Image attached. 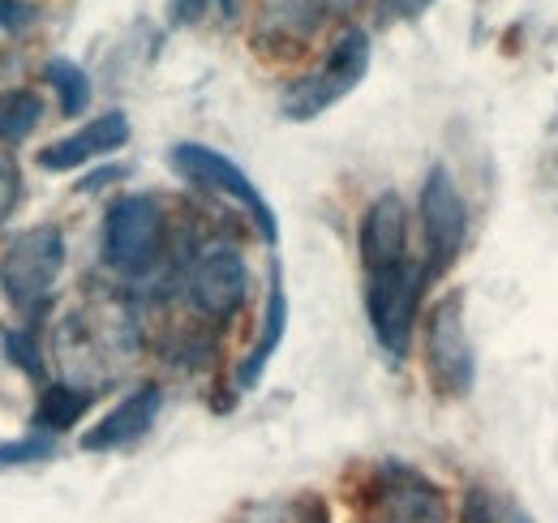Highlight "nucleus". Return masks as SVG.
<instances>
[{
  "instance_id": "f257e3e1",
  "label": "nucleus",
  "mask_w": 558,
  "mask_h": 523,
  "mask_svg": "<svg viewBox=\"0 0 558 523\" xmlns=\"http://www.w3.org/2000/svg\"><path fill=\"white\" fill-rule=\"evenodd\" d=\"M61 270H65V236L57 223H35V228H22L9 245H4V258H0V288L4 296L35 314L48 305V296L57 292L61 283Z\"/></svg>"
},
{
  "instance_id": "f03ea898",
  "label": "nucleus",
  "mask_w": 558,
  "mask_h": 523,
  "mask_svg": "<svg viewBox=\"0 0 558 523\" xmlns=\"http://www.w3.org/2000/svg\"><path fill=\"white\" fill-rule=\"evenodd\" d=\"M365 69H369V35L352 26V31H344L336 39V48L327 52L323 65L314 69V73H305V77H296L283 90L279 112L288 121H314V117H323L331 104H340L349 90L361 86Z\"/></svg>"
},
{
  "instance_id": "7ed1b4c3",
  "label": "nucleus",
  "mask_w": 558,
  "mask_h": 523,
  "mask_svg": "<svg viewBox=\"0 0 558 523\" xmlns=\"http://www.w3.org/2000/svg\"><path fill=\"white\" fill-rule=\"evenodd\" d=\"M421 292H425V266L400 262V266H387V270H369L365 314H369V327L378 335V343L396 361L409 352L413 323H417L421 309Z\"/></svg>"
},
{
  "instance_id": "20e7f679",
  "label": "nucleus",
  "mask_w": 558,
  "mask_h": 523,
  "mask_svg": "<svg viewBox=\"0 0 558 523\" xmlns=\"http://www.w3.org/2000/svg\"><path fill=\"white\" fill-rule=\"evenodd\" d=\"M163 250V210L146 194L117 197L104 219V262L121 275L150 270Z\"/></svg>"
},
{
  "instance_id": "39448f33",
  "label": "nucleus",
  "mask_w": 558,
  "mask_h": 523,
  "mask_svg": "<svg viewBox=\"0 0 558 523\" xmlns=\"http://www.w3.org/2000/svg\"><path fill=\"white\" fill-rule=\"evenodd\" d=\"M421 232H425V279L451 270L469 236V206L447 168H429L421 185Z\"/></svg>"
},
{
  "instance_id": "423d86ee",
  "label": "nucleus",
  "mask_w": 558,
  "mask_h": 523,
  "mask_svg": "<svg viewBox=\"0 0 558 523\" xmlns=\"http://www.w3.org/2000/svg\"><path fill=\"white\" fill-rule=\"evenodd\" d=\"M425 365L429 378L442 394H464L477 378V361H473V343L464 330V301L460 292L442 296L429 309V327H425Z\"/></svg>"
},
{
  "instance_id": "0eeeda50",
  "label": "nucleus",
  "mask_w": 558,
  "mask_h": 523,
  "mask_svg": "<svg viewBox=\"0 0 558 523\" xmlns=\"http://www.w3.org/2000/svg\"><path fill=\"white\" fill-rule=\"evenodd\" d=\"M172 168H177L185 181H194V185H203V190H210V194H219V197H232L241 210H250V219L263 228L267 241L279 236L276 210L267 206V197L258 194L254 181H250L232 159H223L219 150L198 146V142H181V146H172Z\"/></svg>"
},
{
  "instance_id": "6e6552de",
  "label": "nucleus",
  "mask_w": 558,
  "mask_h": 523,
  "mask_svg": "<svg viewBox=\"0 0 558 523\" xmlns=\"http://www.w3.org/2000/svg\"><path fill=\"white\" fill-rule=\"evenodd\" d=\"M374 523H447V507L434 481L404 463H387L369 489Z\"/></svg>"
},
{
  "instance_id": "1a4fd4ad",
  "label": "nucleus",
  "mask_w": 558,
  "mask_h": 523,
  "mask_svg": "<svg viewBox=\"0 0 558 523\" xmlns=\"http://www.w3.org/2000/svg\"><path fill=\"white\" fill-rule=\"evenodd\" d=\"M245 292H250L245 258L228 245H210L190 270V301L207 318H232L245 305Z\"/></svg>"
},
{
  "instance_id": "9d476101",
  "label": "nucleus",
  "mask_w": 558,
  "mask_h": 523,
  "mask_svg": "<svg viewBox=\"0 0 558 523\" xmlns=\"http://www.w3.org/2000/svg\"><path fill=\"white\" fill-rule=\"evenodd\" d=\"M352 4L361 0H263L254 35L263 48H301L331 13H344Z\"/></svg>"
},
{
  "instance_id": "9b49d317",
  "label": "nucleus",
  "mask_w": 558,
  "mask_h": 523,
  "mask_svg": "<svg viewBox=\"0 0 558 523\" xmlns=\"http://www.w3.org/2000/svg\"><path fill=\"white\" fill-rule=\"evenodd\" d=\"M361 262H365V275L409 262V210L396 194L369 202L361 219Z\"/></svg>"
},
{
  "instance_id": "f8f14e48",
  "label": "nucleus",
  "mask_w": 558,
  "mask_h": 523,
  "mask_svg": "<svg viewBox=\"0 0 558 523\" xmlns=\"http://www.w3.org/2000/svg\"><path fill=\"white\" fill-rule=\"evenodd\" d=\"M125 142H130V117L125 112H104V117L86 121L82 130H73L70 137L44 146L39 150V168L73 172V168H82V163H90V159H99V155H108V150H117Z\"/></svg>"
},
{
  "instance_id": "ddd939ff",
  "label": "nucleus",
  "mask_w": 558,
  "mask_h": 523,
  "mask_svg": "<svg viewBox=\"0 0 558 523\" xmlns=\"http://www.w3.org/2000/svg\"><path fill=\"white\" fill-rule=\"evenodd\" d=\"M159 408H163V391H159L155 382H146V387H138L134 394H125L104 421H95V425L82 434V451H117V447L138 442L142 434L155 425Z\"/></svg>"
},
{
  "instance_id": "4468645a",
  "label": "nucleus",
  "mask_w": 558,
  "mask_h": 523,
  "mask_svg": "<svg viewBox=\"0 0 558 523\" xmlns=\"http://www.w3.org/2000/svg\"><path fill=\"white\" fill-rule=\"evenodd\" d=\"M283 327H288V296H283V288H271V301H267V318H263V335H258V343L250 348V356L241 361V369H236V387L241 391H250L258 378H263V369H267V361L276 356L279 339H283Z\"/></svg>"
},
{
  "instance_id": "2eb2a0df",
  "label": "nucleus",
  "mask_w": 558,
  "mask_h": 523,
  "mask_svg": "<svg viewBox=\"0 0 558 523\" xmlns=\"http://www.w3.org/2000/svg\"><path fill=\"white\" fill-rule=\"evenodd\" d=\"M86 408H90V391H77V387H65V382H52V387H44L31 421H35L39 429H48V434H65L73 421H82Z\"/></svg>"
},
{
  "instance_id": "dca6fc26",
  "label": "nucleus",
  "mask_w": 558,
  "mask_h": 523,
  "mask_svg": "<svg viewBox=\"0 0 558 523\" xmlns=\"http://www.w3.org/2000/svg\"><path fill=\"white\" fill-rule=\"evenodd\" d=\"M44 121V99L35 90H0V142H22Z\"/></svg>"
},
{
  "instance_id": "f3484780",
  "label": "nucleus",
  "mask_w": 558,
  "mask_h": 523,
  "mask_svg": "<svg viewBox=\"0 0 558 523\" xmlns=\"http://www.w3.org/2000/svg\"><path fill=\"white\" fill-rule=\"evenodd\" d=\"M460 523H533L507 494L489 489V485H473L464 494V507H460Z\"/></svg>"
},
{
  "instance_id": "a211bd4d",
  "label": "nucleus",
  "mask_w": 558,
  "mask_h": 523,
  "mask_svg": "<svg viewBox=\"0 0 558 523\" xmlns=\"http://www.w3.org/2000/svg\"><path fill=\"white\" fill-rule=\"evenodd\" d=\"M44 77H48V86L57 90V99H61V112L65 117H77L86 104H90V77H86V69L73 65V61H48L44 65Z\"/></svg>"
},
{
  "instance_id": "6ab92c4d",
  "label": "nucleus",
  "mask_w": 558,
  "mask_h": 523,
  "mask_svg": "<svg viewBox=\"0 0 558 523\" xmlns=\"http://www.w3.org/2000/svg\"><path fill=\"white\" fill-rule=\"evenodd\" d=\"M250 523H327V511H323L314 498H296V502L263 507Z\"/></svg>"
},
{
  "instance_id": "aec40b11",
  "label": "nucleus",
  "mask_w": 558,
  "mask_h": 523,
  "mask_svg": "<svg viewBox=\"0 0 558 523\" xmlns=\"http://www.w3.org/2000/svg\"><path fill=\"white\" fill-rule=\"evenodd\" d=\"M4 348H9V361H13L22 374H31V378L44 374V356H39V343H35L31 330H9V335H4Z\"/></svg>"
},
{
  "instance_id": "412c9836",
  "label": "nucleus",
  "mask_w": 558,
  "mask_h": 523,
  "mask_svg": "<svg viewBox=\"0 0 558 523\" xmlns=\"http://www.w3.org/2000/svg\"><path fill=\"white\" fill-rule=\"evenodd\" d=\"M17 194H22V177H17V163H13V155L0 146V223L13 215V206H17Z\"/></svg>"
},
{
  "instance_id": "4be33fe9",
  "label": "nucleus",
  "mask_w": 558,
  "mask_h": 523,
  "mask_svg": "<svg viewBox=\"0 0 558 523\" xmlns=\"http://www.w3.org/2000/svg\"><path fill=\"white\" fill-rule=\"evenodd\" d=\"M52 455V442L48 438H26V442H0V467L4 463H31V459Z\"/></svg>"
},
{
  "instance_id": "5701e85b",
  "label": "nucleus",
  "mask_w": 558,
  "mask_h": 523,
  "mask_svg": "<svg viewBox=\"0 0 558 523\" xmlns=\"http://www.w3.org/2000/svg\"><path fill=\"white\" fill-rule=\"evenodd\" d=\"M39 17L31 0H0V31H26Z\"/></svg>"
},
{
  "instance_id": "b1692460",
  "label": "nucleus",
  "mask_w": 558,
  "mask_h": 523,
  "mask_svg": "<svg viewBox=\"0 0 558 523\" xmlns=\"http://www.w3.org/2000/svg\"><path fill=\"white\" fill-rule=\"evenodd\" d=\"M434 0H378V17L383 22H396V17H417L425 13Z\"/></svg>"
},
{
  "instance_id": "393cba45",
  "label": "nucleus",
  "mask_w": 558,
  "mask_h": 523,
  "mask_svg": "<svg viewBox=\"0 0 558 523\" xmlns=\"http://www.w3.org/2000/svg\"><path fill=\"white\" fill-rule=\"evenodd\" d=\"M207 4L210 0H177V13H172V17H177V22H198V17L207 13Z\"/></svg>"
},
{
  "instance_id": "a878e982",
  "label": "nucleus",
  "mask_w": 558,
  "mask_h": 523,
  "mask_svg": "<svg viewBox=\"0 0 558 523\" xmlns=\"http://www.w3.org/2000/svg\"><path fill=\"white\" fill-rule=\"evenodd\" d=\"M223 13H236V0H223Z\"/></svg>"
}]
</instances>
